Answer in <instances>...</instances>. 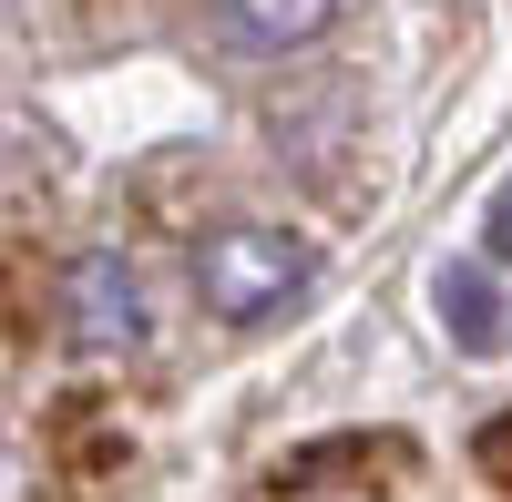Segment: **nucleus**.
Instances as JSON below:
<instances>
[{"instance_id": "1", "label": "nucleus", "mask_w": 512, "mask_h": 502, "mask_svg": "<svg viewBox=\"0 0 512 502\" xmlns=\"http://www.w3.org/2000/svg\"><path fill=\"white\" fill-rule=\"evenodd\" d=\"M308 277H318V246L287 236V226H226V236L195 246V298H205V318H226V328L287 308Z\"/></svg>"}, {"instance_id": "2", "label": "nucleus", "mask_w": 512, "mask_h": 502, "mask_svg": "<svg viewBox=\"0 0 512 502\" xmlns=\"http://www.w3.org/2000/svg\"><path fill=\"white\" fill-rule=\"evenodd\" d=\"M62 298H72V328H82L93 349H134V339H144V287H134V267H123V246L72 257Z\"/></svg>"}, {"instance_id": "3", "label": "nucleus", "mask_w": 512, "mask_h": 502, "mask_svg": "<svg viewBox=\"0 0 512 502\" xmlns=\"http://www.w3.org/2000/svg\"><path fill=\"white\" fill-rule=\"evenodd\" d=\"M338 0H226L216 11V41H236V52H297V41L328 31Z\"/></svg>"}, {"instance_id": "4", "label": "nucleus", "mask_w": 512, "mask_h": 502, "mask_svg": "<svg viewBox=\"0 0 512 502\" xmlns=\"http://www.w3.org/2000/svg\"><path fill=\"white\" fill-rule=\"evenodd\" d=\"M431 298H441L451 339L472 349V359H492V349L512 339V318H502V287H492V267H441V277H431Z\"/></svg>"}, {"instance_id": "5", "label": "nucleus", "mask_w": 512, "mask_h": 502, "mask_svg": "<svg viewBox=\"0 0 512 502\" xmlns=\"http://www.w3.org/2000/svg\"><path fill=\"white\" fill-rule=\"evenodd\" d=\"M482 246H492V257H512V185L492 195V216H482Z\"/></svg>"}]
</instances>
